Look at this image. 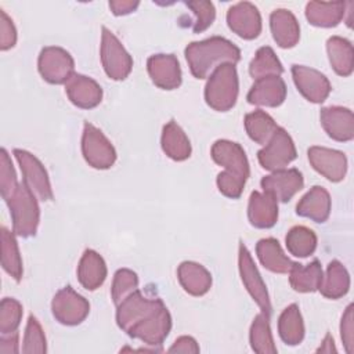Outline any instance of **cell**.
<instances>
[{
    "mask_svg": "<svg viewBox=\"0 0 354 354\" xmlns=\"http://www.w3.org/2000/svg\"><path fill=\"white\" fill-rule=\"evenodd\" d=\"M171 329V317L169 310L163 306L147 319L133 326L127 335L138 339L148 346H160Z\"/></svg>",
    "mask_w": 354,
    "mask_h": 354,
    "instance_id": "obj_17",
    "label": "cell"
},
{
    "mask_svg": "<svg viewBox=\"0 0 354 354\" xmlns=\"http://www.w3.org/2000/svg\"><path fill=\"white\" fill-rule=\"evenodd\" d=\"M140 6L137 0H112L109 1V8L115 15H127Z\"/></svg>",
    "mask_w": 354,
    "mask_h": 354,
    "instance_id": "obj_47",
    "label": "cell"
},
{
    "mask_svg": "<svg viewBox=\"0 0 354 354\" xmlns=\"http://www.w3.org/2000/svg\"><path fill=\"white\" fill-rule=\"evenodd\" d=\"M228 28L239 37L252 40L261 32V17L256 6L249 1L234 4L227 11Z\"/></svg>",
    "mask_w": 354,
    "mask_h": 354,
    "instance_id": "obj_14",
    "label": "cell"
},
{
    "mask_svg": "<svg viewBox=\"0 0 354 354\" xmlns=\"http://www.w3.org/2000/svg\"><path fill=\"white\" fill-rule=\"evenodd\" d=\"M163 306L165 304L160 299L147 297L136 289L118 304L116 322L119 328L127 333L133 326L151 317Z\"/></svg>",
    "mask_w": 354,
    "mask_h": 354,
    "instance_id": "obj_6",
    "label": "cell"
},
{
    "mask_svg": "<svg viewBox=\"0 0 354 354\" xmlns=\"http://www.w3.org/2000/svg\"><path fill=\"white\" fill-rule=\"evenodd\" d=\"M248 102L259 106H279L286 98V84L281 76L257 79L249 90Z\"/></svg>",
    "mask_w": 354,
    "mask_h": 354,
    "instance_id": "obj_21",
    "label": "cell"
},
{
    "mask_svg": "<svg viewBox=\"0 0 354 354\" xmlns=\"http://www.w3.org/2000/svg\"><path fill=\"white\" fill-rule=\"evenodd\" d=\"M106 278V264L93 249H86L77 266V279L87 290H95Z\"/></svg>",
    "mask_w": 354,
    "mask_h": 354,
    "instance_id": "obj_25",
    "label": "cell"
},
{
    "mask_svg": "<svg viewBox=\"0 0 354 354\" xmlns=\"http://www.w3.org/2000/svg\"><path fill=\"white\" fill-rule=\"evenodd\" d=\"M270 28L274 40L282 48L295 47L300 39L299 22L289 10H274L270 15Z\"/></svg>",
    "mask_w": 354,
    "mask_h": 354,
    "instance_id": "obj_23",
    "label": "cell"
},
{
    "mask_svg": "<svg viewBox=\"0 0 354 354\" xmlns=\"http://www.w3.org/2000/svg\"><path fill=\"white\" fill-rule=\"evenodd\" d=\"M185 6L192 10V12L196 15L195 24L192 26L195 33H201L206 30L216 18V10L212 1L205 0H195V1H185Z\"/></svg>",
    "mask_w": 354,
    "mask_h": 354,
    "instance_id": "obj_43",
    "label": "cell"
},
{
    "mask_svg": "<svg viewBox=\"0 0 354 354\" xmlns=\"http://www.w3.org/2000/svg\"><path fill=\"white\" fill-rule=\"evenodd\" d=\"M239 82L236 68L232 64H221L214 68L205 86L206 104L218 112L231 109L238 98Z\"/></svg>",
    "mask_w": 354,
    "mask_h": 354,
    "instance_id": "obj_3",
    "label": "cell"
},
{
    "mask_svg": "<svg viewBox=\"0 0 354 354\" xmlns=\"http://www.w3.org/2000/svg\"><path fill=\"white\" fill-rule=\"evenodd\" d=\"M184 53L191 73L196 79H205L213 68L221 64L235 65L241 59V50L232 41L220 36L192 41Z\"/></svg>",
    "mask_w": 354,
    "mask_h": 354,
    "instance_id": "obj_2",
    "label": "cell"
},
{
    "mask_svg": "<svg viewBox=\"0 0 354 354\" xmlns=\"http://www.w3.org/2000/svg\"><path fill=\"white\" fill-rule=\"evenodd\" d=\"M18 184L19 183L17 181V174H15L12 162L7 151L3 148L0 151V191L4 201H8L11 198Z\"/></svg>",
    "mask_w": 354,
    "mask_h": 354,
    "instance_id": "obj_42",
    "label": "cell"
},
{
    "mask_svg": "<svg viewBox=\"0 0 354 354\" xmlns=\"http://www.w3.org/2000/svg\"><path fill=\"white\" fill-rule=\"evenodd\" d=\"M138 286V277L134 271L129 268H120L115 272L111 295L113 303L118 306L123 299H126Z\"/></svg>",
    "mask_w": 354,
    "mask_h": 354,
    "instance_id": "obj_41",
    "label": "cell"
},
{
    "mask_svg": "<svg viewBox=\"0 0 354 354\" xmlns=\"http://www.w3.org/2000/svg\"><path fill=\"white\" fill-rule=\"evenodd\" d=\"M22 319V306L12 297H4L0 304V333L17 332Z\"/></svg>",
    "mask_w": 354,
    "mask_h": 354,
    "instance_id": "obj_40",
    "label": "cell"
},
{
    "mask_svg": "<svg viewBox=\"0 0 354 354\" xmlns=\"http://www.w3.org/2000/svg\"><path fill=\"white\" fill-rule=\"evenodd\" d=\"M256 254L267 270L277 274H286L293 266V261L285 256L279 242L274 238L260 239L256 245Z\"/></svg>",
    "mask_w": 354,
    "mask_h": 354,
    "instance_id": "obj_29",
    "label": "cell"
},
{
    "mask_svg": "<svg viewBox=\"0 0 354 354\" xmlns=\"http://www.w3.org/2000/svg\"><path fill=\"white\" fill-rule=\"evenodd\" d=\"M296 213L315 223L326 221L330 213L329 192L321 185L311 187L310 191L299 201L296 206Z\"/></svg>",
    "mask_w": 354,
    "mask_h": 354,
    "instance_id": "obj_24",
    "label": "cell"
},
{
    "mask_svg": "<svg viewBox=\"0 0 354 354\" xmlns=\"http://www.w3.org/2000/svg\"><path fill=\"white\" fill-rule=\"evenodd\" d=\"M169 353H199V346L196 340L191 336H180L171 347L167 350Z\"/></svg>",
    "mask_w": 354,
    "mask_h": 354,
    "instance_id": "obj_46",
    "label": "cell"
},
{
    "mask_svg": "<svg viewBox=\"0 0 354 354\" xmlns=\"http://www.w3.org/2000/svg\"><path fill=\"white\" fill-rule=\"evenodd\" d=\"M261 188L277 201H290L304 185L303 174L297 169H281L263 177Z\"/></svg>",
    "mask_w": 354,
    "mask_h": 354,
    "instance_id": "obj_16",
    "label": "cell"
},
{
    "mask_svg": "<svg viewBox=\"0 0 354 354\" xmlns=\"http://www.w3.org/2000/svg\"><path fill=\"white\" fill-rule=\"evenodd\" d=\"M177 275L184 290L192 296H203L212 286L210 272L195 261H183L178 266Z\"/></svg>",
    "mask_w": 354,
    "mask_h": 354,
    "instance_id": "obj_26",
    "label": "cell"
},
{
    "mask_svg": "<svg viewBox=\"0 0 354 354\" xmlns=\"http://www.w3.org/2000/svg\"><path fill=\"white\" fill-rule=\"evenodd\" d=\"M348 289L350 275L346 267L339 260H332L326 267L325 275H322L318 290L328 299H340L348 292Z\"/></svg>",
    "mask_w": 354,
    "mask_h": 354,
    "instance_id": "obj_30",
    "label": "cell"
},
{
    "mask_svg": "<svg viewBox=\"0 0 354 354\" xmlns=\"http://www.w3.org/2000/svg\"><path fill=\"white\" fill-rule=\"evenodd\" d=\"M278 332L283 343L296 346L304 339V322L297 304L288 306L279 315Z\"/></svg>",
    "mask_w": 354,
    "mask_h": 354,
    "instance_id": "obj_33",
    "label": "cell"
},
{
    "mask_svg": "<svg viewBox=\"0 0 354 354\" xmlns=\"http://www.w3.org/2000/svg\"><path fill=\"white\" fill-rule=\"evenodd\" d=\"M6 202L10 207L14 234L22 238L35 235L40 221V209L32 189L22 181Z\"/></svg>",
    "mask_w": 354,
    "mask_h": 354,
    "instance_id": "obj_4",
    "label": "cell"
},
{
    "mask_svg": "<svg viewBox=\"0 0 354 354\" xmlns=\"http://www.w3.org/2000/svg\"><path fill=\"white\" fill-rule=\"evenodd\" d=\"M18 332L6 333L0 337V353L1 354H15L19 351L18 348Z\"/></svg>",
    "mask_w": 354,
    "mask_h": 354,
    "instance_id": "obj_48",
    "label": "cell"
},
{
    "mask_svg": "<svg viewBox=\"0 0 354 354\" xmlns=\"http://www.w3.org/2000/svg\"><path fill=\"white\" fill-rule=\"evenodd\" d=\"M321 124L328 136L336 141L354 138V115L348 108L326 106L319 113Z\"/></svg>",
    "mask_w": 354,
    "mask_h": 354,
    "instance_id": "obj_20",
    "label": "cell"
},
{
    "mask_svg": "<svg viewBox=\"0 0 354 354\" xmlns=\"http://www.w3.org/2000/svg\"><path fill=\"white\" fill-rule=\"evenodd\" d=\"M286 248L296 257H308L317 248V235L304 225L292 227L285 236Z\"/></svg>",
    "mask_w": 354,
    "mask_h": 354,
    "instance_id": "obj_37",
    "label": "cell"
},
{
    "mask_svg": "<svg viewBox=\"0 0 354 354\" xmlns=\"http://www.w3.org/2000/svg\"><path fill=\"white\" fill-rule=\"evenodd\" d=\"M353 304H348L340 322V336L347 353H353Z\"/></svg>",
    "mask_w": 354,
    "mask_h": 354,
    "instance_id": "obj_45",
    "label": "cell"
},
{
    "mask_svg": "<svg viewBox=\"0 0 354 354\" xmlns=\"http://www.w3.org/2000/svg\"><path fill=\"white\" fill-rule=\"evenodd\" d=\"M147 69L155 86L174 90L181 84V68L173 54H155L147 61Z\"/></svg>",
    "mask_w": 354,
    "mask_h": 354,
    "instance_id": "obj_18",
    "label": "cell"
},
{
    "mask_svg": "<svg viewBox=\"0 0 354 354\" xmlns=\"http://www.w3.org/2000/svg\"><path fill=\"white\" fill-rule=\"evenodd\" d=\"M296 147L292 137L282 127H278L270 141L257 152L259 163L263 169L275 171L285 169L296 159Z\"/></svg>",
    "mask_w": 354,
    "mask_h": 354,
    "instance_id": "obj_9",
    "label": "cell"
},
{
    "mask_svg": "<svg viewBox=\"0 0 354 354\" xmlns=\"http://www.w3.org/2000/svg\"><path fill=\"white\" fill-rule=\"evenodd\" d=\"M245 129L250 140L266 145L278 129L274 119L261 109H256L245 116Z\"/></svg>",
    "mask_w": 354,
    "mask_h": 354,
    "instance_id": "obj_34",
    "label": "cell"
},
{
    "mask_svg": "<svg viewBox=\"0 0 354 354\" xmlns=\"http://www.w3.org/2000/svg\"><path fill=\"white\" fill-rule=\"evenodd\" d=\"M344 1H308L306 4L307 21L318 28L336 26L344 17Z\"/></svg>",
    "mask_w": 354,
    "mask_h": 354,
    "instance_id": "obj_27",
    "label": "cell"
},
{
    "mask_svg": "<svg viewBox=\"0 0 354 354\" xmlns=\"http://www.w3.org/2000/svg\"><path fill=\"white\" fill-rule=\"evenodd\" d=\"M326 51L333 71L340 76H350L354 69L353 44L340 36H332L326 41Z\"/></svg>",
    "mask_w": 354,
    "mask_h": 354,
    "instance_id": "obj_31",
    "label": "cell"
},
{
    "mask_svg": "<svg viewBox=\"0 0 354 354\" xmlns=\"http://www.w3.org/2000/svg\"><path fill=\"white\" fill-rule=\"evenodd\" d=\"M238 267H239V274H241L242 282H243L246 290L249 292V295L253 297V300L261 308V313L271 315L272 307H271V301H270V296H268L266 283H264L248 248L242 242L239 243Z\"/></svg>",
    "mask_w": 354,
    "mask_h": 354,
    "instance_id": "obj_10",
    "label": "cell"
},
{
    "mask_svg": "<svg viewBox=\"0 0 354 354\" xmlns=\"http://www.w3.org/2000/svg\"><path fill=\"white\" fill-rule=\"evenodd\" d=\"M336 353V348H335V344H333V337L328 333L322 342V346L317 350V353Z\"/></svg>",
    "mask_w": 354,
    "mask_h": 354,
    "instance_id": "obj_49",
    "label": "cell"
},
{
    "mask_svg": "<svg viewBox=\"0 0 354 354\" xmlns=\"http://www.w3.org/2000/svg\"><path fill=\"white\" fill-rule=\"evenodd\" d=\"M1 267L15 281H21L24 270L18 243L14 234L6 227H1Z\"/></svg>",
    "mask_w": 354,
    "mask_h": 354,
    "instance_id": "obj_36",
    "label": "cell"
},
{
    "mask_svg": "<svg viewBox=\"0 0 354 354\" xmlns=\"http://www.w3.org/2000/svg\"><path fill=\"white\" fill-rule=\"evenodd\" d=\"M249 340L252 350L259 354H275L277 347L274 344L271 328H270V315L260 313L252 322Z\"/></svg>",
    "mask_w": 354,
    "mask_h": 354,
    "instance_id": "obj_35",
    "label": "cell"
},
{
    "mask_svg": "<svg viewBox=\"0 0 354 354\" xmlns=\"http://www.w3.org/2000/svg\"><path fill=\"white\" fill-rule=\"evenodd\" d=\"M311 166L332 183L342 181L347 171V158L342 151L311 147L307 151Z\"/></svg>",
    "mask_w": 354,
    "mask_h": 354,
    "instance_id": "obj_15",
    "label": "cell"
},
{
    "mask_svg": "<svg viewBox=\"0 0 354 354\" xmlns=\"http://www.w3.org/2000/svg\"><path fill=\"white\" fill-rule=\"evenodd\" d=\"M37 68L41 77L51 84L66 83L75 75V61L72 55L55 46L44 47L37 59Z\"/></svg>",
    "mask_w": 354,
    "mask_h": 354,
    "instance_id": "obj_8",
    "label": "cell"
},
{
    "mask_svg": "<svg viewBox=\"0 0 354 354\" xmlns=\"http://www.w3.org/2000/svg\"><path fill=\"white\" fill-rule=\"evenodd\" d=\"M248 218L256 228H271L278 220V201L268 192L253 191L249 198Z\"/></svg>",
    "mask_w": 354,
    "mask_h": 354,
    "instance_id": "obj_22",
    "label": "cell"
},
{
    "mask_svg": "<svg viewBox=\"0 0 354 354\" xmlns=\"http://www.w3.org/2000/svg\"><path fill=\"white\" fill-rule=\"evenodd\" d=\"M82 153L84 160L94 169H109L116 160V151L104 133L93 126L84 123L82 136Z\"/></svg>",
    "mask_w": 354,
    "mask_h": 354,
    "instance_id": "obj_7",
    "label": "cell"
},
{
    "mask_svg": "<svg viewBox=\"0 0 354 354\" xmlns=\"http://www.w3.org/2000/svg\"><path fill=\"white\" fill-rule=\"evenodd\" d=\"M292 76L297 90L310 102H324L332 90L328 77L317 69L304 65H293Z\"/></svg>",
    "mask_w": 354,
    "mask_h": 354,
    "instance_id": "obj_13",
    "label": "cell"
},
{
    "mask_svg": "<svg viewBox=\"0 0 354 354\" xmlns=\"http://www.w3.org/2000/svg\"><path fill=\"white\" fill-rule=\"evenodd\" d=\"M210 153L213 160L224 167V171L217 176L218 191L228 198H239L250 176L249 162L243 148L230 140H217Z\"/></svg>",
    "mask_w": 354,
    "mask_h": 354,
    "instance_id": "obj_1",
    "label": "cell"
},
{
    "mask_svg": "<svg viewBox=\"0 0 354 354\" xmlns=\"http://www.w3.org/2000/svg\"><path fill=\"white\" fill-rule=\"evenodd\" d=\"M15 43L17 29L12 24V19L6 14L4 10H0V50H10L15 46Z\"/></svg>",
    "mask_w": 354,
    "mask_h": 354,
    "instance_id": "obj_44",
    "label": "cell"
},
{
    "mask_svg": "<svg viewBox=\"0 0 354 354\" xmlns=\"http://www.w3.org/2000/svg\"><path fill=\"white\" fill-rule=\"evenodd\" d=\"M322 275V268L318 260H313L307 266L293 263L292 268L289 270V282L296 292L308 293L318 290Z\"/></svg>",
    "mask_w": 354,
    "mask_h": 354,
    "instance_id": "obj_32",
    "label": "cell"
},
{
    "mask_svg": "<svg viewBox=\"0 0 354 354\" xmlns=\"http://www.w3.org/2000/svg\"><path fill=\"white\" fill-rule=\"evenodd\" d=\"M65 93L73 105L83 109L95 108L102 100L101 86L94 79L80 73H75L65 83Z\"/></svg>",
    "mask_w": 354,
    "mask_h": 354,
    "instance_id": "obj_19",
    "label": "cell"
},
{
    "mask_svg": "<svg viewBox=\"0 0 354 354\" xmlns=\"http://www.w3.org/2000/svg\"><path fill=\"white\" fill-rule=\"evenodd\" d=\"M22 343V353L25 354H44L47 351L44 332L41 329V325L33 315L28 318Z\"/></svg>",
    "mask_w": 354,
    "mask_h": 354,
    "instance_id": "obj_39",
    "label": "cell"
},
{
    "mask_svg": "<svg viewBox=\"0 0 354 354\" xmlns=\"http://www.w3.org/2000/svg\"><path fill=\"white\" fill-rule=\"evenodd\" d=\"M101 62L105 73L113 80L126 79L133 69V58L119 39L105 26L101 35Z\"/></svg>",
    "mask_w": 354,
    "mask_h": 354,
    "instance_id": "obj_5",
    "label": "cell"
},
{
    "mask_svg": "<svg viewBox=\"0 0 354 354\" xmlns=\"http://www.w3.org/2000/svg\"><path fill=\"white\" fill-rule=\"evenodd\" d=\"M14 156L21 167L24 183L41 201L53 199V188L43 163L25 149H14Z\"/></svg>",
    "mask_w": 354,
    "mask_h": 354,
    "instance_id": "obj_12",
    "label": "cell"
},
{
    "mask_svg": "<svg viewBox=\"0 0 354 354\" xmlns=\"http://www.w3.org/2000/svg\"><path fill=\"white\" fill-rule=\"evenodd\" d=\"M160 145L163 152L173 160L181 162L191 156V142L184 130L174 120L163 126Z\"/></svg>",
    "mask_w": 354,
    "mask_h": 354,
    "instance_id": "obj_28",
    "label": "cell"
},
{
    "mask_svg": "<svg viewBox=\"0 0 354 354\" xmlns=\"http://www.w3.org/2000/svg\"><path fill=\"white\" fill-rule=\"evenodd\" d=\"M283 68L281 61L268 46L260 47L249 65V73L256 80L266 76H281Z\"/></svg>",
    "mask_w": 354,
    "mask_h": 354,
    "instance_id": "obj_38",
    "label": "cell"
},
{
    "mask_svg": "<svg viewBox=\"0 0 354 354\" xmlns=\"http://www.w3.org/2000/svg\"><path fill=\"white\" fill-rule=\"evenodd\" d=\"M54 318L62 325H77L86 319L90 313L88 301L75 292L71 286H65L55 293L51 301Z\"/></svg>",
    "mask_w": 354,
    "mask_h": 354,
    "instance_id": "obj_11",
    "label": "cell"
}]
</instances>
